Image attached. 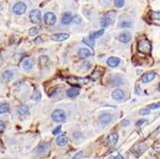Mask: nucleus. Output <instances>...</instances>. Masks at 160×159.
Wrapping results in <instances>:
<instances>
[{
  "instance_id": "obj_1",
  "label": "nucleus",
  "mask_w": 160,
  "mask_h": 159,
  "mask_svg": "<svg viewBox=\"0 0 160 159\" xmlns=\"http://www.w3.org/2000/svg\"><path fill=\"white\" fill-rule=\"evenodd\" d=\"M137 49L140 53L149 54L152 51V44L148 39L143 38V39H141V41H139V42L137 44Z\"/></svg>"
},
{
  "instance_id": "obj_2",
  "label": "nucleus",
  "mask_w": 160,
  "mask_h": 159,
  "mask_svg": "<svg viewBox=\"0 0 160 159\" xmlns=\"http://www.w3.org/2000/svg\"><path fill=\"white\" fill-rule=\"evenodd\" d=\"M116 14L114 12H108L107 14H106L102 19H101V25L102 27H107L108 25H110L113 22V19L115 18Z\"/></svg>"
},
{
  "instance_id": "obj_3",
  "label": "nucleus",
  "mask_w": 160,
  "mask_h": 159,
  "mask_svg": "<svg viewBox=\"0 0 160 159\" xmlns=\"http://www.w3.org/2000/svg\"><path fill=\"white\" fill-rule=\"evenodd\" d=\"M52 119L55 121V122H64L66 120V115H65V112L62 109H56V110L53 111L52 113Z\"/></svg>"
},
{
  "instance_id": "obj_4",
  "label": "nucleus",
  "mask_w": 160,
  "mask_h": 159,
  "mask_svg": "<svg viewBox=\"0 0 160 159\" xmlns=\"http://www.w3.org/2000/svg\"><path fill=\"white\" fill-rule=\"evenodd\" d=\"M27 10V6L25 3L23 2H17L13 6V12L16 15H22L25 14Z\"/></svg>"
},
{
  "instance_id": "obj_5",
  "label": "nucleus",
  "mask_w": 160,
  "mask_h": 159,
  "mask_svg": "<svg viewBox=\"0 0 160 159\" xmlns=\"http://www.w3.org/2000/svg\"><path fill=\"white\" fill-rule=\"evenodd\" d=\"M29 18H30V20H31V22L33 24H37L41 20V13L37 9L32 10V11L30 12Z\"/></svg>"
},
{
  "instance_id": "obj_6",
  "label": "nucleus",
  "mask_w": 160,
  "mask_h": 159,
  "mask_svg": "<svg viewBox=\"0 0 160 159\" xmlns=\"http://www.w3.org/2000/svg\"><path fill=\"white\" fill-rule=\"evenodd\" d=\"M43 20H44V23L48 26H53L56 21H57V16L54 13H46L43 16Z\"/></svg>"
},
{
  "instance_id": "obj_7",
  "label": "nucleus",
  "mask_w": 160,
  "mask_h": 159,
  "mask_svg": "<svg viewBox=\"0 0 160 159\" xmlns=\"http://www.w3.org/2000/svg\"><path fill=\"white\" fill-rule=\"evenodd\" d=\"M124 83H125L124 78L119 74H115L109 79V84L112 85H122L124 84Z\"/></svg>"
},
{
  "instance_id": "obj_8",
  "label": "nucleus",
  "mask_w": 160,
  "mask_h": 159,
  "mask_svg": "<svg viewBox=\"0 0 160 159\" xmlns=\"http://www.w3.org/2000/svg\"><path fill=\"white\" fill-rule=\"evenodd\" d=\"M118 142V134L115 132H112L110 134H108L107 137L105 140V145L106 146H113Z\"/></svg>"
},
{
  "instance_id": "obj_9",
  "label": "nucleus",
  "mask_w": 160,
  "mask_h": 159,
  "mask_svg": "<svg viewBox=\"0 0 160 159\" xmlns=\"http://www.w3.org/2000/svg\"><path fill=\"white\" fill-rule=\"evenodd\" d=\"M69 37L70 35L67 33H56L51 36V39L54 41H64L69 38Z\"/></svg>"
},
{
  "instance_id": "obj_10",
  "label": "nucleus",
  "mask_w": 160,
  "mask_h": 159,
  "mask_svg": "<svg viewBox=\"0 0 160 159\" xmlns=\"http://www.w3.org/2000/svg\"><path fill=\"white\" fill-rule=\"evenodd\" d=\"M156 77V73L154 71H149L147 73H145L142 78H141V81L143 84H148L149 82H152L154 80V78Z\"/></svg>"
},
{
  "instance_id": "obj_11",
  "label": "nucleus",
  "mask_w": 160,
  "mask_h": 159,
  "mask_svg": "<svg viewBox=\"0 0 160 159\" xmlns=\"http://www.w3.org/2000/svg\"><path fill=\"white\" fill-rule=\"evenodd\" d=\"M111 97H112L113 100L121 102V101L124 100L125 93H124V91L122 90V89H115V90H113L112 93H111Z\"/></svg>"
},
{
  "instance_id": "obj_12",
  "label": "nucleus",
  "mask_w": 160,
  "mask_h": 159,
  "mask_svg": "<svg viewBox=\"0 0 160 159\" xmlns=\"http://www.w3.org/2000/svg\"><path fill=\"white\" fill-rule=\"evenodd\" d=\"M112 120V115L109 113H104L100 116V124L102 127H106Z\"/></svg>"
},
{
  "instance_id": "obj_13",
  "label": "nucleus",
  "mask_w": 160,
  "mask_h": 159,
  "mask_svg": "<svg viewBox=\"0 0 160 159\" xmlns=\"http://www.w3.org/2000/svg\"><path fill=\"white\" fill-rule=\"evenodd\" d=\"M21 66H22V68L24 69V70H27V71L31 70V69L33 68V66H34V61L32 58H26L22 61Z\"/></svg>"
},
{
  "instance_id": "obj_14",
  "label": "nucleus",
  "mask_w": 160,
  "mask_h": 159,
  "mask_svg": "<svg viewBox=\"0 0 160 159\" xmlns=\"http://www.w3.org/2000/svg\"><path fill=\"white\" fill-rule=\"evenodd\" d=\"M49 148V145L47 143H41L36 148V151H35V153L36 154H38V155H41L43 153H45L47 152V150Z\"/></svg>"
},
{
  "instance_id": "obj_15",
  "label": "nucleus",
  "mask_w": 160,
  "mask_h": 159,
  "mask_svg": "<svg viewBox=\"0 0 160 159\" xmlns=\"http://www.w3.org/2000/svg\"><path fill=\"white\" fill-rule=\"evenodd\" d=\"M56 143H57V145L58 147H64L68 143V137L65 134L58 135V138H57V140H56Z\"/></svg>"
},
{
  "instance_id": "obj_16",
  "label": "nucleus",
  "mask_w": 160,
  "mask_h": 159,
  "mask_svg": "<svg viewBox=\"0 0 160 159\" xmlns=\"http://www.w3.org/2000/svg\"><path fill=\"white\" fill-rule=\"evenodd\" d=\"M106 62H107V65L109 67L114 68V67H117L120 64V62H121V59H120L119 58H117V57H110V58H108Z\"/></svg>"
},
{
  "instance_id": "obj_17",
  "label": "nucleus",
  "mask_w": 160,
  "mask_h": 159,
  "mask_svg": "<svg viewBox=\"0 0 160 159\" xmlns=\"http://www.w3.org/2000/svg\"><path fill=\"white\" fill-rule=\"evenodd\" d=\"M88 81H89L88 78H76V77L68 78V83L70 84H85Z\"/></svg>"
},
{
  "instance_id": "obj_18",
  "label": "nucleus",
  "mask_w": 160,
  "mask_h": 159,
  "mask_svg": "<svg viewBox=\"0 0 160 159\" xmlns=\"http://www.w3.org/2000/svg\"><path fill=\"white\" fill-rule=\"evenodd\" d=\"M49 62H50L49 58L47 56H45V55H42V56H41L38 58V66L41 67V69H43V68L48 66Z\"/></svg>"
},
{
  "instance_id": "obj_19",
  "label": "nucleus",
  "mask_w": 160,
  "mask_h": 159,
  "mask_svg": "<svg viewBox=\"0 0 160 159\" xmlns=\"http://www.w3.org/2000/svg\"><path fill=\"white\" fill-rule=\"evenodd\" d=\"M78 56L81 58H86L87 57L91 56V51L86 48H81L78 51Z\"/></svg>"
},
{
  "instance_id": "obj_20",
  "label": "nucleus",
  "mask_w": 160,
  "mask_h": 159,
  "mask_svg": "<svg viewBox=\"0 0 160 159\" xmlns=\"http://www.w3.org/2000/svg\"><path fill=\"white\" fill-rule=\"evenodd\" d=\"M72 20H73V16L70 13H64L63 15V17H62V23L63 24L67 25L70 22H72Z\"/></svg>"
},
{
  "instance_id": "obj_21",
  "label": "nucleus",
  "mask_w": 160,
  "mask_h": 159,
  "mask_svg": "<svg viewBox=\"0 0 160 159\" xmlns=\"http://www.w3.org/2000/svg\"><path fill=\"white\" fill-rule=\"evenodd\" d=\"M131 38H132V37L128 32H124L119 36V41L123 43H128L129 41H131Z\"/></svg>"
},
{
  "instance_id": "obj_22",
  "label": "nucleus",
  "mask_w": 160,
  "mask_h": 159,
  "mask_svg": "<svg viewBox=\"0 0 160 159\" xmlns=\"http://www.w3.org/2000/svg\"><path fill=\"white\" fill-rule=\"evenodd\" d=\"M79 93H80V89L78 87H72L66 91V96L69 98H74V97L78 96Z\"/></svg>"
},
{
  "instance_id": "obj_23",
  "label": "nucleus",
  "mask_w": 160,
  "mask_h": 159,
  "mask_svg": "<svg viewBox=\"0 0 160 159\" xmlns=\"http://www.w3.org/2000/svg\"><path fill=\"white\" fill-rule=\"evenodd\" d=\"M17 112L19 115H21V116H24V115H27L29 113V107L28 105H21L20 106H18L17 108Z\"/></svg>"
},
{
  "instance_id": "obj_24",
  "label": "nucleus",
  "mask_w": 160,
  "mask_h": 159,
  "mask_svg": "<svg viewBox=\"0 0 160 159\" xmlns=\"http://www.w3.org/2000/svg\"><path fill=\"white\" fill-rule=\"evenodd\" d=\"M13 78H14V73L11 70H6L2 74V79L5 82H10Z\"/></svg>"
},
{
  "instance_id": "obj_25",
  "label": "nucleus",
  "mask_w": 160,
  "mask_h": 159,
  "mask_svg": "<svg viewBox=\"0 0 160 159\" xmlns=\"http://www.w3.org/2000/svg\"><path fill=\"white\" fill-rule=\"evenodd\" d=\"M10 110V105L8 103H1L0 104V114H4L9 112Z\"/></svg>"
},
{
  "instance_id": "obj_26",
  "label": "nucleus",
  "mask_w": 160,
  "mask_h": 159,
  "mask_svg": "<svg viewBox=\"0 0 160 159\" xmlns=\"http://www.w3.org/2000/svg\"><path fill=\"white\" fill-rule=\"evenodd\" d=\"M83 42H84V44H86L87 46L91 47V48H94V46H95V41H94V39H92L90 37L84 38V39H83Z\"/></svg>"
},
{
  "instance_id": "obj_27",
  "label": "nucleus",
  "mask_w": 160,
  "mask_h": 159,
  "mask_svg": "<svg viewBox=\"0 0 160 159\" xmlns=\"http://www.w3.org/2000/svg\"><path fill=\"white\" fill-rule=\"evenodd\" d=\"M104 33H105V30H104V29L99 30V31H97V32L92 33V34H91V36H90V37L95 41L96 38H98V37H102V36L104 35Z\"/></svg>"
},
{
  "instance_id": "obj_28",
  "label": "nucleus",
  "mask_w": 160,
  "mask_h": 159,
  "mask_svg": "<svg viewBox=\"0 0 160 159\" xmlns=\"http://www.w3.org/2000/svg\"><path fill=\"white\" fill-rule=\"evenodd\" d=\"M31 99L34 101H39L41 99V93L39 90H35V92L31 95Z\"/></svg>"
},
{
  "instance_id": "obj_29",
  "label": "nucleus",
  "mask_w": 160,
  "mask_h": 159,
  "mask_svg": "<svg viewBox=\"0 0 160 159\" xmlns=\"http://www.w3.org/2000/svg\"><path fill=\"white\" fill-rule=\"evenodd\" d=\"M39 31H41V29L38 27H33L29 30V36H37Z\"/></svg>"
},
{
  "instance_id": "obj_30",
  "label": "nucleus",
  "mask_w": 160,
  "mask_h": 159,
  "mask_svg": "<svg viewBox=\"0 0 160 159\" xmlns=\"http://www.w3.org/2000/svg\"><path fill=\"white\" fill-rule=\"evenodd\" d=\"M151 17L155 20H160V11L159 12H151Z\"/></svg>"
},
{
  "instance_id": "obj_31",
  "label": "nucleus",
  "mask_w": 160,
  "mask_h": 159,
  "mask_svg": "<svg viewBox=\"0 0 160 159\" xmlns=\"http://www.w3.org/2000/svg\"><path fill=\"white\" fill-rule=\"evenodd\" d=\"M114 3L117 8H122L125 5V0H114Z\"/></svg>"
},
{
  "instance_id": "obj_32",
  "label": "nucleus",
  "mask_w": 160,
  "mask_h": 159,
  "mask_svg": "<svg viewBox=\"0 0 160 159\" xmlns=\"http://www.w3.org/2000/svg\"><path fill=\"white\" fill-rule=\"evenodd\" d=\"M119 26L120 27H123V28H129L132 26V23L129 22V21H123V22H121L119 24Z\"/></svg>"
},
{
  "instance_id": "obj_33",
  "label": "nucleus",
  "mask_w": 160,
  "mask_h": 159,
  "mask_svg": "<svg viewBox=\"0 0 160 159\" xmlns=\"http://www.w3.org/2000/svg\"><path fill=\"white\" fill-rule=\"evenodd\" d=\"M149 113H151V111H149V109H148V108H143L139 111L140 115H149Z\"/></svg>"
},
{
  "instance_id": "obj_34",
  "label": "nucleus",
  "mask_w": 160,
  "mask_h": 159,
  "mask_svg": "<svg viewBox=\"0 0 160 159\" xmlns=\"http://www.w3.org/2000/svg\"><path fill=\"white\" fill-rule=\"evenodd\" d=\"M83 156H84V153H83V152H79V153H77L73 156L72 159H83Z\"/></svg>"
},
{
  "instance_id": "obj_35",
  "label": "nucleus",
  "mask_w": 160,
  "mask_h": 159,
  "mask_svg": "<svg viewBox=\"0 0 160 159\" xmlns=\"http://www.w3.org/2000/svg\"><path fill=\"white\" fill-rule=\"evenodd\" d=\"M61 132H62V127H57L55 130L53 131V134L54 135H58Z\"/></svg>"
},
{
  "instance_id": "obj_36",
  "label": "nucleus",
  "mask_w": 160,
  "mask_h": 159,
  "mask_svg": "<svg viewBox=\"0 0 160 159\" xmlns=\"http://www.w3.org/2000/svg\"><path fill=\"white\" fill-rule=\"evenodd\" d=\"M90 67H91V63L89 62H85L84 63V71H87L88 69H90Z\"/></svg>"
},
{
  "instance_id": "obj_37",
  "label": "nucleus",
  "mask_w": 160,
  "mask_h": 159,
  "mask_svg": "<svg viewBox=\"0 0 160 159\" xmlns=\"http://www.w3.org/2000/svg\"><path fill=\"white\" fill-rule=\"evenodd\" d=\"M159 107H160V102H158L157 104H153L151 105H149V108H151V109H156Z\"/></svg>"
},
{
  "instance_id": "obj_38",
  "label": "nucleus",
  "mask_w": 160,
  "mask_h": 159,
  "mask_svg": "<svg viewBox=\"0 0 160 159\" xmlns=\"http://www.w3.org/2000/svg\"><path fill=\"white\" fill-rule=\"evenodd\" d=\"M82 18L80 17V16H75V17H73V20H72V22H74V23H81L82 21Z\"/></svg>"
},
{
  "instance_id": "obj_39",
  "label": "nucleus",
  "mask_w": 160,
  "mask_h": 159,
  "mask_svg": "<svg viewBox=\"0 0 160 159\" xmlns=\"http://www.w3.org/2000/svg\"><path fill=\"white\" fill-rule=\"evenodd\" d=\"M4 130H5V124H4V122H3V121L0 120V133L3 132V131H4Z\"/></svg>"
},
{
  "instance_id": "obj_40",
  "label": "nucleus",
  "mask_w": 160,
  "mask_h": 159,
  "mask_svg": "<svg viewBox=\"0 0 160 159\" xmlns=\"http://www.w3.org/2000/svg\"><path fill=\"white\" fill-rule=\"evenodd\" d=\"M121 126H123V127H128V125H129V121L128 120H123V121H121Z\"/></svg>"
},
{
  "instance_id": "obj_41",
  "label": "nucleus",
  "mask_w": 160,
  "mask_h": 159,
  "mask_svg": "<svg viewBox=\"0 0 160 159\" xmlns=\"http://www.w3.org/2000/svg\"><path fill=\"white\" fill-rule=\"evenodd\" d=\"M35 42H36V43H41V42H42V38H41V37H37V38L35 39Z\"/></svg>"
},
{
  "instance_id": "obj_42",
  "label": "nucleus",
  "mask_w": 160,
  "mask_h": 159,
  "mask_svg": "<svg viewBox=\"0 0 160 159\" xmlns=\"http://www.w3.org/2000/svg\"><path fill=\"white\" fill-rule=\"evenodd\" d=\"M145 122V120H144V119H141V120H140V121H138V122H136V126H140V125H141V124H143Z\"/></svg>"
},
{
  "instance_id": "obj_43",
  "label": "nucleus",
  "mask_w": 160,
  "mask_h": 159,
  "mask_svg": "<svg viewBox=\"0 0 160 159\" xmlns=\"http://www.w3.org/2000/svg\"><path fill=\"white\" fill-rule=\"evenodd\" d=\"M115 159H124L121 155H117L116 157H115Z\"/></svg>"
},
{
  "instance_id": "obj_44",
  "label": "nucleus",
  "mask_w": 160,
  "mask_h": 159,
  "mask_svg": "<svg viewBox=\"0 0 160 159\" xmlns=\"http://www.w3.org/2000/svg\"><path fill=\"white\" fill-rule=\"evenodd\" d=\"M158 90L160 91V85H159V87H158Z\"/></svg>"
}]
</instances>
